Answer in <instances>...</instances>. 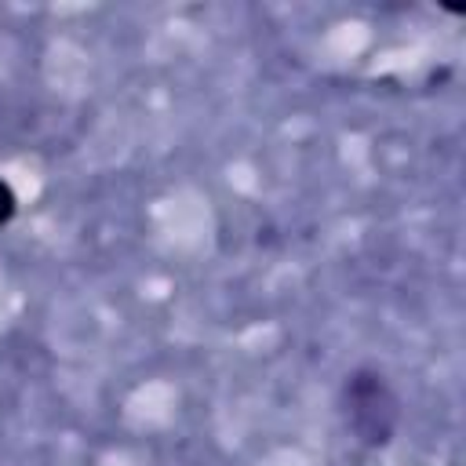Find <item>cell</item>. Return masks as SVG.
Returning a JSON list of instances; mask_svg holds the SVG:
<instances>
[{
  "label": "cell",
  "mask_w": 466,
  "mask_h": 466,
  "mask_svg": "<svg viewBox=\"0 0 466 466\" xmlns=\"http://www.w3.org/2000/svg\"><path fill=\"white\" fill-rule=\"evenodd\" d=\"M11 215H15V193H11L7 182H0V226H4Z\"/></svg>",
  "instance_id": "1"
}]
</instances>
